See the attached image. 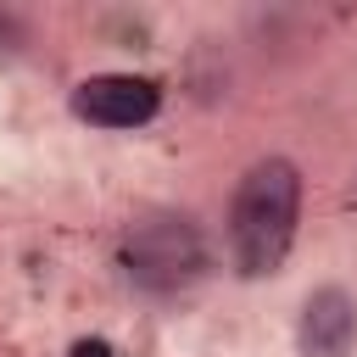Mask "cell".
<instances>
[{
    "instance_id": "1",
    "label": "cell",
    "mask_w": 357,
    "mask_h": 357,
    "mask_svg": "<svg viewBox=\"0 0 357 357\" xmlns=\"http://www.w3.org/2000/svg\"><path fill=\"white\" fill-rule=\"evenodd\" d=\"M296 218H301V173L284 156H262L229 206V251L234 268L245 279H262L284 262L290 240H296Z\"/></svg>"
},
{
    "instance_id": "2",
    "label": "cell",
    "mask_w": 357,
    "mask_h": 357,
    "mask_svg": "<svg viewBox=\"0 0 357 357\" xmlns=\"http://www.w3.org/2000/svg\"><path fill=\"white\" fill-rule=\"evenodd\" d=\"M123 268L145 290H184L206 273V240L190 218H156L123 240Z\"/></svg>"
},
{
    "instance_id": "3",
    "label": "cell",
    "mask_w": 357,
    "mask_h": 357,
    "mask_svg": "<svg viewBox=\"0 0 357 357\" xmlns=\"http://www.w3.org/2000/svg\"><path fill=\"white\" fill-rule=\"evenodd\" d=\"M162 106V89L151 78H134V73H100V78H84L73 89V112L100 123V128H134V123H151Z\"/></svg>"
},
{
    "instance_id": "4",
    "label": "cell",
    "mask_w": 357,
    "mask_h": 357,
    "mask_svg": "<svg viewBox=\"0 0 357 357\" xmlns=\"http://www.w3.org/2000/svg\"><path fill=\"white\" fill-rule=\"evenodd\" d=\"M357 340V301L346 290H312L301 307V351L307 357H346Z\"/></svg>"
},
{
    "instance_id": "5",
    "label": "cell",
    "mask_w": 357,
    "mask_h": 357,
    "mask_svg": "<svg viewBox=\"0 0 357 357\" xmlns=\"http://www.w3.org/2000/svg\"><path fill=\"white\" fill-rule=\"evenodd\" d=\"M73 357H106V346L100 340H84V346H73Z\"/></svg>"
}]
</instances>
